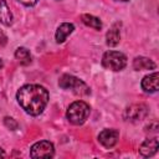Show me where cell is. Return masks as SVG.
<instances>
[{"mask_svg":"<svg viewBox=\"0 0 159 159\" xmlns=\"http://www.w3.org/2000/svg\"><path fill=\"white\" fill-rule=\"evenodd\" d=\"M75 30V25L71 24V22H62L57 30H56V34H55V39H56V42L57 43H62L66 41V39Z\"/></svg>","mask_w":159,"mask_h":159,"instance_id":"11","label":"cell"},{"mask_svg":"<svg viewBox=\"0 0 159 159\" xmlns=\"http://www.w3.org/2000/svg\"><path fill=\"white\" fill-rule=\"evenodd\" d=\"M89 113H91V107L84 101H75L68 106L66 112V118L68 119L70 123L75 125H81L87 120Z\"/></svg>","mask_w":159,"mask_h":159,"instance_id":"2","label":"cell"},{"mask_svg":"<svg viewBox=\"0 0 159 159\" xmlns=\"http://www.w3.org/2000/svg\"><path fill=\"white\" fill-rule=\"evenodd\" d=\"M133 68L135 71H145V70H154L155 68V63L144 56H137L133 60Z\"/></svg>","mask_w":159,"mask_h":159,"instance_id":"12","label":"cell"},{"mask_svg":"<svg viewBox=\"0 0 159 159\" xmlns=\"http://www.w3.org/2000/svg\"><path fill=\"white\" fill-rule=\"evenodd\" d=\"M119 139V132L113 128H106L98 134V142L107 149L113 148Z\"/></svg>","mask_w":159,"mask_h":159,"instance_id":"7","label":"cell"},{"mask_svg":"<svg viewBox=\"0 0 159 159\" xmlns=\"http://www.w3.org/2000/svg\"><path fill=\"white\" fill-rule=\"evenodd\" d=\"M116 1H122V2H125V1H129V0H116Z\"/></svg>","mask_w":159,"mask_h":159,"instance_id":"21","label":"cell"},{"mask_svg":"<svg viewBox=\"0 0 159 159\" xmlns=\"http://www.w3.org/2000/svg\"><path fill=\"white\" fill-rule=\"evenodd\" d=\"M6 42H7V37H6V35L2 32V30L0 29V46L6 45Z\"/></svg>","mask_w":159,"mask_h":159,"instance_id":"18","label":"cell"},{"mask_svg":"<svg viewBox=\"0 0 159 159\" xmlns=\"http://www.w3.org/2000/svg\"><path fill=\"white\" fill-rule=\"evenodd\" d=\"M5 157H6V153L4 152V149L0 148V158H5Z\"/></svg>","mask_w":159,"mask_h":159,"instance_id":"19","label":"cell"},{"mask_svg":"<svg viewBox=\"0 0 159 159\" xmlns=\"http://www.w3.org/2000/svg\"><path fill=\"white\" fill-rule=\"evenodd\" d=\"M158 145H159V143H158V138H157V137L148 138V139H145V140L140 144V147H139V153H140V155L144 157V158L153 157V155L157 153V150H158Z\"/></svg>","mask_w":159,"mask_h":159,"instance_id":"8","label":"cell"},{"mask_svg":"<svg viewBox=\"0 0 159 159\" xmlns=\"http://www.w3.org/2000/svg\"><path fill=\"white\" fill-rule=\"evenodd\" d=\"M4 124H5L9 129H11V130H16L17 127H19L17 122H16L14 118H11V117H5V118H4Z\"/></svg>","mask_w":159,"mask_h":159,"instance_id":"16","label":"cell"},{"mask_svg":"<svg viewBox=\"0 0 159 159\" xmlns=\"http://www.w3.org/2000/svg\"><path fill=\"white\" fill-rule=\"evenodd\" d=\"M58 86L63 89L72 91L77 96H88L91 93V88L87 83L72 75H62L58 80Z\"/></svg>","mask_w":159,"mask_h":159,"instance_id":"3","label":"cell"},{"mask_svg":"<svg viewBox=\"0 0 159 159\" xmlns=\"http://www.w3.org/2000/svg\"><path fill=\"white\" fill-rule=\"evenodd\" d=\"M0 22L5 26H10L12 24V14L6 0H0Z\"/></svg>","mask_w":159,"mask_h":159,"instance_id":"13","label":"cell"},{"mask_svg":"<svg viewBox=\"0 0 159 159\" xmlns=\"http://www.w3.org/2000/svg\"><path fill=\"white\" fill-rule=\"evenodd\" d=\"M81 20L88 27H92L94 30H101L102 29V21L97 16H93L91 14H83V15H81Z\"/></svg>","mask_w":159,"mask_h":159,"instance_id":"15","label":"cell"},{"mask_svg":"<svg viewBox=\"0 0 159 159\" xmlns=\"http://www.w3.org/2000/svg\"><path fill=\"white\" fill-rule=\"evenodd\" d=\"M102 66L111 71H122L127 66V57L119 51H107L102 57Z\"/></svg>","mask_w":159,"mask_h":159,"instance_id":"4","label":"cell"},{"mask_svg":"<svg viewBox=\"0 0 159 159\" xmlns=\"http://www.w3.org/2000/svg\"><path fill=\"white\" fill-rule=\"evenodd\" d=\"M55 155V147L48 140H40L30 149L31 158H52Z\"/></svg>","mask_w":159,"mask_h":159,"instance_id":"6","label":"cell"},{"mask_svg":"<svg viewBox=\"0 0 159 159\" xmlns=\"http://www.w3.org/2000/svg\"><path fill=\"white\" fill-rule=\"evenodd\" d=\"M120 41V24L116 22L106 34V43L109 47H114Z\"/></svg>","mask_w":159,"mask_h":159,"instance_id":"10","label":"cell"},{"mask_svg":"<svg viewBox=\"0 0 159 159\" xmlns=\"http://www.w3.org/2000/svg\"><path fill=\"white\" fill-rule=\"evenodd\" d=\"M17 1L22 5H25V6H34V5L37 4L39 0H17Z\"/></svg>","mask_w":159,"mask_h":159,"instance_id":"17","label":"cell"},{"mask_svg":"<svg viewBox=\"0 0 159 159\" xmlns=\"http://www.w3.org/2000/svg\"><path fill=\"white\" fill-rule=\"evenodd\" d=\"M2 66H4V62H2V60L0 58V68H2Z\"/></svg>","mask_w":159,"mask_h":159,"instance_id":"20","label":"cell"},{"mask_svg":"<svg viewBox=\"0 0 159 159\" xmlns=\"http://www.w3.org/2000/svg\"><path fill=\"white\" fill-rule=\"evenodd\" d=\"M15 58L22 66H27L31 63V53L26 47H17L15 51Z\"/></svg>","mask_w":159,"mask_h":159,"instance_id":"14","label":"cell"},{"mask_svg":"<svg viewBox=\"0 0 159 159\" xmlns=\"http://www.w3.org/2000/svg\"><path fill=\"white\" fill-rule=\"evenodd\" d=\"M158 83H159V73L153 72L150 75H147L142 80V89L147 93H154L158 91Z\"/></svg>","mask_w":159,"mask_h":159,"instance_id":"9","label":"cell"},{"mask_svg":"<svg viewBox=\"0 0 159 159\" xmlns=\"http://www.w3.org/2000/svg\"><path fill=\"white\" fill-rule=\"evenodd\" d=\"M148 112H149V109L144 103H134L125 108L124 118L128 122L137 123V122L143 120L148 116Z\"/></svg>","mask_w":159,"mask_h":159,"instance_id":"5","label":"cell"},{"mask_svg":"<svg viewBox=\"0 0 159 159\" xmlns=\"http://www.w3.org/2000/svg\"><path fill=\"white\" fill-rule=\"evenodd\" d=\"M16 99L27 114L36 117L46 108L50 96L47 89L40 84H25L17 91Z\"/></svg>","mask_w":159,"mask_h":159,"instance_id":"1","label":"cell"}]
</instances>
